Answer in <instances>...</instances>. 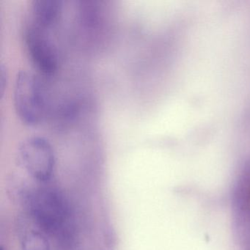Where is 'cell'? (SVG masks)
<instances>
[{
  "label": "cell",
  "instance_id": "6",
  "mask_svg": "<svg viewBox=\"0 0 250 250\" xmlns=\"http://www.w3.org/2000/svg\"><path fill=\"white\" fill-rule=\"evenodd\" d=\"M22 250H50L46 234L42 231L31 230L26 232L22 238Z\"/></svg>",
  "mask_w": 250,
  "mask_h": 250
},
{
  "label": "cell",
  "instance_id": "3",
  "mask_svg": "<svg viewBox=\"0 0 250 250\" xmlns=\"http://www.w3.org/2000/svg\"><path fill=\"white\" fill-rule=\"evenodd\" d=\"M20 163L34 179L49 181L55 166V152L43 137L32 136L24 139L18 150Z\"/></svg>",
  "mask_w": 250,
  "mask_h": 250
},
{
  "label": "cell",
  "instance_id": "8",
  "mask_svg": "<svg viewBox=\"0 0 250 250\" xmlns=\"http://www.w3.org/2000/svg\"><path fill=\"white\" fill-rule=\"evenodd\" d=\"M1 250H4L3 249H1Z\"/></svg>",
  "mask_w": 250,
  "mask_h": 250
},
{
  "label": "cell",
  "instance_id": "5",
  "mask_svg": "<svg viewBox=\"0 0 250 250\" xmlns=\"http://www.w3.org/2000/svg\"><path fill=\"white\" fill-rule=\"evenodd\" d=\"M62 9V2L61 0H33L30 3L29 20L50 30L58 22Z\"/></svg>",
  "mask_w": 250,
  "mask_h": 250
},
{
  "label": "cell",
  "instance_id": "1",
  "mask_svg": "<svg viewBox=\"0 0 250 250\" xmlns=\"http://www.w3.org/2000/svg\"><path fill=\"white\" fill-rule=\"evenodd\" d=\"M27 205L33 220L41 230L62 238L68 230L72 218L69 202L61 191L43 188L32 193Z\"/></svg>",
  "mask_w": 250,
  "mask_h": 250
},
{
  "label": "cell",
  "instance_id": "4",
  "mask_svg": "<svg viewBox=\"0 0 250 250\" xmlns=\"http://www.w3.org/2000/svg\"><path fill=\"white\" fill-rule=\"evenodd\" d=\"M24 46L29 59L41 72L52 74L56 71L58 56L50 30L43 28L28 20L24 28Z\"/></svg>",
  "mask_w": 250,
  "mask_h": 250
},
{
  "label": "cell",
  "instance_id": "2",
  "mask_svg": "<svg viewBox=\"0 0 250 250\" xmlns=\"http://www.w3.org/2000/svg\"><path fill=\"white\" fill-rule=\"evenodd\" d=\"M14 105L17 116L26 125H38L44 118V87L34 73L27 70L17 73L14 87Z\"/></svg>",
  "mask_w": 250,
  "mask_h": 250
},
{
  "label": "cell",
  "instance_id": "7",
  "mask_svg": "<svg viewBox=\"0 0 250 250\" xmlns=\"http://www.w3.org/2000/svg\"><path fill=\"white\" fill-rule=\"evenodd\" d=\"M0 93L1 96H2L4 93V90H5V84L7 83V70L3 65L1 66L0 68Z\"/></svg>",
  "mask_w": 250,
  "mask_h": 250
}]
</instances>
